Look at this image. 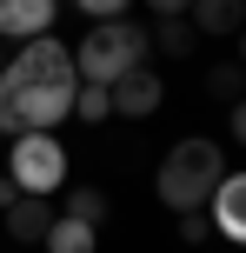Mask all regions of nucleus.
I'll list each match as a JSON object with an SVG mask.
<instances>
[{
	"label": "nucleus",
	"instance_id": "1",
	"mask_svg": "<svg viewBox=\"0 0 246 253\" xmlns=\"http://www.w3.org/2000/svg\"><path fill=\"white\" fill-rule=\"evenodd\" d=\"M73 47L53 34L20 40L7 67H0V133L20 140V133H53L67 114H73Z\"/></svg>",
	"mask_w": 246,
	"mask_h": 253
},
{
	"label": "nucleus",
	"instance_id": "2",
	"mask_svg": "<svg viewBox=\"0 0 246 253\" xmlns=\"http://www.w3.org/2000/svg\"><path fill=\"white\" fill-rule=\"evenodd\" d=\"M226 180V147H213V140H180V147H167V160H160L153 173V193L173 207V213H193V207L213 200V187Z\"/></svg>",
	"mask_w": 246,
	"mask_h": 253
},
{
	"label": "nucleus",
	"instance_id": "3",
	"mask_svg": "<svg viewBox=\"0 0 246 253\" xmlns=\"http://www.w3.org/2000/svg\"><path fill=\"white\" fill-rule=\"evenodd\" d=\"M146 27H133V20H93L87 27V40L73 47V74L87 80V87H113L127 67H146Z\"/></svg>",
	"mask_w": 246,
	"mask_h": 253
},
{
	"label": "nucleus",
	"instance_id": "4",
	"mask_svg": "<svg viewBox=\"0 0 246 253\" xmlns=\"http://www.w3.org/2000/svg\"><path fill=\"white\" fill-rule=\"evenodd\" d=\"M7 180L20 193H60L67 187V147L53 133H20L7 147Z\"/></svg>",
	"mask_w": 246,
	"mask_h": 253
},
{
	"label": "nucleus",
	"instance_id": "5",
	"mask_svg": "<svg viewBox=\"0 0 246 253\" xmlns=\"http://www.w3.org/2000/svg\"><path fill=\"white\" fill-rule=\"evenodd\" d=\"M106 100H113L120 120H146V114H160V100H167V80H160L153 67H127V74L106 87Z\"/></svg>",
	"mask_w": 246,
	"mask_h": 253
},
{
	"label": "nucleus",
	"instance_id": "6",
	"mask_svg": "<svg viewBox=\"0 0 246 253\" xmlns=\"http://www.w3.org/2000/svg\"><path fill=\"white\" fill-rule=\"evenodd\" d=\"M207 207H213V213H207V220H213V233L246 247V173H226L220 187H213V200H207Z\"/></svg>",
	"mask_w": 246,
	"mask_h": 253
},
{
	"label": "nucleus",
	"instance_id": "7",
	"mask_svg": "<svg viewBox=\"0 0 246 253\" xmlns=\"http://www.w3.org/2000/svg\"><path fill=\"white\" fill-rule=\"evenodd\" d=\"M60 0H0V40H34L53 27Z\"/></svg>",
	"mask_w": 246,
	"mask_h": 253
},
{
	"label": "nucleus",
	"instance_id": "8",
	"mask_svg": "<svg viewBox=\"0 0 246 253\" xmlns=\"http://www.w3.org/2000/svg\"><path fill=\"white\" fill-rule=\"evenodd\" d=\"M47 227H53V200H47V193H20V200L7 207V240L40 247V240H47Z\"/></svg>",
	"mask_w": 246,
	"mask_h": 253
},
{
	"label": "nucleus",
	"instance_id": "9",
	"mask_svg": "<svg viewBox=\"0 0 246 253\" xmlns=\"http://www.w3.org/2000/svg\"><path fill=\"white\" fill-rule=\"evenodd\" d=\"M186 20H193V34H207V40H233L246 27V0H193Z\"/></svg>",
	"mask_w": 246,
	"mask_h": 253
},
{
	"label": "nucleus",
	"instance_id": "10",
	"mask_svg": "<svg viewBox=\"0 0 246 253\" xmlns=\"http://www.w3.org/2000/svg\"><path fill=\"white\" fill-rule=\"evenodd\" d=\"M93 233L100 227H87V220H67V213H53V227H47V253H93Z\"/></svg>",
	"mask_w": 246,
	"mask_h": 253
},
{
	"label": "nucleus",
	"instance_id": "11",
	"mask_svg": "<svg viewBox=\"0 0 246 253\" xmlns=\"http://www.w3.org/2000/svg\"><path fill=\"white\" fill-rule=\"evenodd\" d=\"M146 47H160L167 60H193V20H186V13L180 20H160L153 34H146Z\"/></svg>",
	"mask_w": 246,
	"mask_h": 253
},
{
	"label": "nucleus",
	"instance_id": "12",
	"mask_svg": "<svg viewBox=\"0 0 246 253\" xmlns=\"http://www.w3.org/2000/svg\"><path fill=\"white\" fill-rule=\"evenodd\" d=\"M60 213H67V220H87V227H100L113 207H106V193L93 187V180H80V187H67V207H60Z\"/></svg>",
	"mask_w": 246,
	"mask_h": 253
},
{
	"label": "nucleus",
	"instance_id": "13",
	"mask_svg": "<svg viewBox=\"0 0 246 253\" xmlns=\"http://www.w3.org/2000/svg\"><path fill=\"white\" fill-rule=\"evenodd\" d=\"M106 114H113V100H106V87H87V80H80V87H73V120H106Z\"/></svg>",
	"mask_w": 246,
	"mask_h": 253
},
{
	"label": "nucleus",
	"instance_id": "14",
	"mask_svg": "<svg viewBox=\"0 0 246 253\" xmlns=\"http://www.w3.org/2000/svg\"><path fill=\"white\" fill-rule=\"evenodd\" d=\"M240 87H246V67H240V60H233V67H207V93H220L226 107L240 100Z\"/></svg>",
	"mask_w": 246,
	"mask_h": 253
},
{
	"label": "nucleus",
	"instance_id": "15",
	"mask_svg": "<svg viewBox=\"0 0 246 253\" xmlns=\"http://www.w3.org/2000/svg\"><path fill=\"white\" fill-rule=\"evenodd\" d=\"M173 220H180V240H186V247H207V240H213L207 207H193V213H173Z\"/></svg>",
	"mask_w": 246,
	"mask_h": 253
},
{
	"label": "nucleus",
	"instance_id": "16",
	"mask_svg": "<svg viewBox=\"0 0 246 253\" xmlns=\"http://www.w3.org/2000/svg\"><path fill=\"white\" fill-rule=\"evenodd\" d=\"M80 13H87V20H127V7L133 0H73Z\"/></svg>",
	"mask_w": 246,
	"mask_h": 253
},
{
	"label": "nucleus",
	"instance_id": "17",
	"mask_svg": "<svg viewBox=\"0 0 246 253\" xmlns=\"http://www.w3.org/2000/svg\"><path fill=\"white\" fill-rule=\"evenodd\" d=\"M226 133H233V140H240V147H246V93H240V100H233V107H226Z\"/></svg>",
	"mask_w": 246,
	"mask_h": 253
},
{
	"label": "nucleus",
	"instance_id": "18",
	"mask_svg": "<svg viewBox=\"0 0 246 253\" xmlns=\"http://www.w3.org/2000/svg\"><path fill=\"white\" fill-rule=\"evenodd\" d=\"M140 7H153V13H160V20H180V13H186V7H193V0H140Z\"/></svg>",
	"mask_w": 246,
	"mask_h": 253
},
{
	"label": "nucleus",
	"instance_id": "19",
	"mask_svg": "<svg viewBox=\"0 0 246 253\" xmlns=\"http://www.w3.org/2000/svg\"><path fill=\"white\" fill-rule=\"evenodd\" d=\"M13 200H20V187H13V180H7V173H0V213H7V207H13Z\"/></svg>",
	"mask_w": 246,
	"mask_h": 253
},
{
	"label": "nucleus",
	"instance_id": "20",
	"mask_svg": "<svg viewBox=\"0 0 246 253\" xmlns=\"http://www.w3.org/2000/svg\"><path fill=\"white\" fill-rule=\"evenodd\" d=\"M240 67H246V27H240Z\"/></svg>",
	"mask_w": 246,
	"mask_h": 253
},
{
	"label": "nucleus",
	"instance_id": "21",
	"mask_svg": "<svg viewBox=\"0 0 246 253\" xmlns=\"http://www.w3.org/2000/svg\"><path fill=\"white\" fill-rule=\"evenodd\" d=\"M0 67H7V47H0Z\"/></svg>",
	"mask_w": 246,
	"mask_h": 253
}]
</instances>
